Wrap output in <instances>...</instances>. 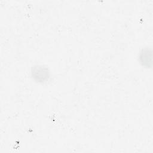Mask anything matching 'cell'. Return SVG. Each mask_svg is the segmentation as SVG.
Wrapping results in <instances>:
<instances>
[{
	"mask_svg": "<svg viewBox=\"0 0 153 153\" xmlns=\"http://www.w3.org/2000/svg\"><path fill=\"white\" fill-rule=\"evenodd\" d=\"M30 74L33 79L39 83L46 82L50 76L48 68L44 65H36L32 66Z\"/></svg>",
	"mask_w": 153,
	"mask_h": 153,
	"instance_id": "6da1fadb",
	"label": "cell"
},
{
	"mask_svg": "<svg viewBox=\"0 0 153 153\" xmlns=\"http://www.w3.org/2000/svg\"><path fill=\"white\" fill-rule=\"evenodd\" d=\"M139 60L140 63L144 67L149 68L152 65V51L151 48H143L139 55Z\"/></svg>",
	"mask_w": 153,
	"mask_h": 153,
	"instance_id": "7a4b0ae2",
	"label": "cell"
}]
</instances>
